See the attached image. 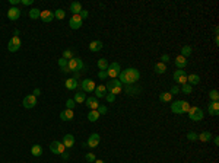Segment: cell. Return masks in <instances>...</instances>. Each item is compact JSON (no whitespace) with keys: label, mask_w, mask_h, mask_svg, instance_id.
Segmentation results:
<instances>
[{"label":"cell","mask_w":219,"mask_h":163,"mask_svg":"<svg viewBox=\"0 0 219 163\" xmlns=\"http://www.w3.org/2000/svg\"><path fill=\"white\" fill-rule=\"evenodd\" d=\"M97 111H98V112H99V115H104V114H107V112H108V108H107L105 105H99Z\"/></svg>","instance_id":"42"},{"label":"cell","mask_w":219,"mask_h":163,"mask_svg":"<svg viewBox=\"0 0 219 163\" xmlns=\"http://www.w3.org/2000/svg\"><path fill=\"white\" fill-rule=\"evenodd\" d=\"M183 93H185V95H189V93H191L193 92V86H190L189 83H185V84H183L181 86V89H180Z\"/></svg>","instance_id":"35"},{"label":"cell","mask_w":219,"mask_h":163,"mask_svg":"<svg viewBox=\"0 0 219 163\" xmlns=\"http://www.w3.org/2000/svg\"><path fill=\"white\" fill-rule=\"evenodd\" d=\"M19 16H21V10H19L18 8H10L8 10V18L10 19V21H18Z\"/></svg>","instance_id":"16"},{"label":"cell","mask_w":219,"mask_h":163,"mask_svg":"<svg viewBox=\"0 0 219 163\" xmlns=\"http://www.w3.org/2000/svg\"><path fill=\"white\" fill-rule=\"evenodd\" d=\"M40 18H41V21L44 22V23H50L53 19H54V12H51V10H41V15H40Z\"/></svg>","instance_id":"12"},{"label":"cell","mask_w":219,"mask_h":163,"mask_svg":"<svg viewBox=\"0 0 219 163\" xmlns=\"http://www.w3.org/2000/svg\"><path fill=\"white\" fill-rule=\"evenodd\" d=\"M80 88H82V90L83 92H93L95 90V88H97V84H95V82H93L92 79H85L82 80V83H80Z\"/></svg>","instance_id":"9"},{"label":"cell","mask_w":219,"mask_h":163,"mask_svg":"<svg viewBox=\"0 0 219 163\" xmlns=\"http://www.w3.org/2000/svg\"><path fill=\"white\" fill-rule=\"evenodd\" d=\"M13 37H19V31L18 29H15V35H13Z\"/></svg>","instance_id":"55"},{"label":"cell","mask_w":219,"mask_h":163,"mask_svg":"<svg viewBox=\"0 0 219 163\" xmlns=\"http://www.w3.org/2000/svg\"><path fill=\"white\" fill-rule=\"evenodd\" d=\"M189 118L191 121H202L203 117H205V114H203V109L199 108V106H190L189 109Z\"/></svg>","instance_id":"4"},{"label":"cell","mask_w":219,"mask_h":163,"mask_svg":"<svg viewBox=\"0 0 219 163\" xmlns=\"http://www.w3.org/2000/svg\"><path fill=\"white\" fill-rule=\"evenodd\" d=\"M59 66L61 67V69H64V67H67V60H64L63 57L59 60Z\"/></svg>","instance_id":"46"},{"label":"cell","mask_w":219,"mask_h":163,"mask_svg":"<svg viewBox=\"0 0 219 163\" xmlns=\"http://www.w3.org/2000/svg\"><path fill=\"white\" fill-rule=\"evenodd\" d=\"M50 151L51 153H54V155H61V153L66 151V147H64V144L61 141L54 140V141L50 143Z\"/></svg>","instance_id":"6"},{"label":"cell","mask_w":219,"mask_h":163,"mask_svg":"<svg viewBox=\"0 0 219 163\" xmlns=\"http://www.w3.org/2000/svg\"><path fill=\"white\" fill-rule=\"evenodd\" d=\"M70 12H72L73 15H79V13L82 12V4H80L79 2H73V3H70Z\"/></svg>","instance_id":"22"},{"label":"cell","mask_w":219,"mask_h":163,"mask_svg":"<svg viewBox=\"0 0 219 163\" xmlns=\"http://www.w3.org/2000/svg\"><path fill=\"white\" fill-rule=\"evenodd\" d=\"M124 90H126L127 95H136V93L139 92V89H137V88H131V84H127Z\"/></svg>","instance_id":"36"},{"label":"cell","mask_w":219,"mask_h":163,"mask_svg":"<svg viewBox=\"0 0 219 163\" xmlns=\"http://www.w3.org/2000/svg\"><path fill=\"white\" fill-rule=\"evenodd\" d=\"M102 42L101 41H92L91 44H89V50L92 51V53H98V51L102 50Z\"/></svg>","instance_id":"21"},{"label":"cell","mask_w":219,"mask_h":163,"mask_svg":"<svg viewBox=\"0 0 219 163\" xmlns=\"http://www.w3.org/2000/svg\"><path fill=\"white\" fill-rule=\"evenodd\" d=\"M175 66H177L180 70L185 69V67H187V59H185V57H183V55H178V57H175Z\"/></svg>","instance_id":"20"},{"label":"cell","mask_w":219,"mask_h":163,"mask_svg":"<svg viewBox=\"0 0 219 163\" xmlns=\"http://www.w3.org/2000/svg\"><path fill=\"white\" fill-rule=\"evenodd\" d=\"M101 117V115H99V112H98L97 109H93V111H91V112L88 114V120L91 122H95V121H98V118Z\"/></svg>","instance_id":"29"},{"label":"cell","mask_w":219,"mask_h":163,"mask_svg":"<svg viewBox=\"0 0 219 163\" xmlns=\"http://www.w3.org/2000/svg\"><path fill=\"white\" fill-rule=\"evenodd\" d=\"M99 140H101V137H99V134L93 133L89 135L88 141H86V144H88V147H91V149H93V147H97L98 144H99Z\"/></svg>","instance_id":"13"},{"label":"cell","mask_w":219,"mask_h":163,"mask_svg":"<svg viewBox=\"0 0 219 163\" xmlns=\"http://www.w3.org/2000/svg\"><path fill=\"white\" fill-rule=\"evenodd\" d=\"M159 100L161 102H171L173 100V95L169 92H162L159 95Z\"/></svg>","instance_id":"30"},{"label":"cell","mask_w":219,"mask_h":163,"mask_svg":"<svg viewBox=\"0 0 219 163\" xmlns=\"http://www.w3.org/2000/svg\"><path fill=\"white\" fill-rule=\"evenodd\" d=\"M63 59H64V60H67V61H69V60H72V59H73V51L66 50V51L63 53Z\"/></svg>","instance_id":"40"},{"label":"cell","mask_w":219,"mask_h":163,"mask_svg":"<svg viewBox=\"0 0 219 163\" xmlns=\"http://www.w3.org/2000/svg\"><path fill=\"white\" fill-rule=\"evenodd\" d=\"M213 143H215L216 146H218V144H219V137H215V138H213Z\"/></svg>","instance_id":"54"},{"label":"cell","mask_w":219,"mask_h":163,"mask_svg":"<svg viewBox=\"0 0 219 163\" xmlns=\"http://www.w3.org/2000/svg\"><path fill=\"white\" fill-rule=\"evenodd\" d=\"M85 104H86V106H88L91 111H93V109H98V106H99V102H98V98L95 96H91V98H86V100H85Z\"/></svg>","instance_id":"14"},{"label":"cell","mask_w":219,"mask_h":163,"mask_svg":"<svg viewBox=\"0 0 219 163\" xmlns=\"http://www.w3.org/2000/svg\"><path fill=\"white\" fill-rule=\"evenodd\" d=\"M98 69H99V70H107V69H108V61H107V59H99L98 60Z\"/></svg>","instance_id":"31"},{"label":"cell","mask_w":219,"mask_h":163,"mask_svg":"<svg viewBox=\"0 0 219 163\" xmlns=\"http://www.w3.org/2000/svg\"><path fill=\"white\" fill-rule=\"evenodd\" d=\"M139 79H140V73L135 67H129L126 70L120 71V74H118V80L124 84H135Z\"/></svg>","instance_id":"1"},{"label":"cell","mask_w":219,"mask_h":163,"mask_svg":"<svg viewBox=\"0 0 219 163\" xmlns=\"http://www.w3.org/2000/svg\"><path fill=\"white\" fill-rule=\"evenodd\" d=\"M79 15H80V18H82V21H83V19L88 18V10H83V9H82V12H80Z\"/></svg>","instance_id":"49"},{"label":"cell","mask_w":219,"mask_h":163,"mask_svg":"<svg viewBox=\"0 0 219 163\" xmlns=\"http://www.w3.org/2000/svg\"><path fill=\"white\" fill-rule=\"evenodd\" d=\"M31 155L35 156V157H40L42 155V147L40 144H34V146L31 147Z\"/></svg>","instance_id":"24"},{"label":"cell","mask_w":219,"mask_h":163,"mask_svg":"<svg viewBox=\"0 0 219 163\" xmlns=\"http://www.w3.org/2000/svg\"><path fill=\"white\" fill-rule=\"evenodd\" d=\"M93 92H95V98H104V96H107V88H105V84H99V86H97Z\"/></svg>","instance_id":"19"},{"label":"cell","mask_w":219,"mask_h":163,"mask_svg":"<svg viewBox=\"0 0 219 163\" xmlns=\"http://www.w3.org/2000/svg\"><path fill=\"white\" fill-rule=\"evenodd\" d=\"M77 86H79V83H77V80H76L75 77H70V79L66 80V88H67L69 90H75Z\"/></svg>","instance_id":"23"},{"label":"cell","mask_w":219,"mask_h":163,"mask_svg":"<svg viewBox=\"0 0 219 163\" xmlns=\"http://www.w3.org/2000/svg\"><path fill=\"white\" fill-rule=\"evenodd\" d=\"M178 92H180V88H178V86H175V84H174L173 88H171V90H169V93H171V95H177Z\"/></svg>","instance_id":"47"},{"label":"cell","mask_w":219,"mask_h":163,"mask_svg":"<svg viewBox=\"0 0 219 163\" xmlns=\"http://www.w3.org/2000/svg\"><path fill=\"white\" fill-rule=\"evenodd\" d=\"M35 105H37V96H34V95H28V96L24 98V108L31 109V108H34Z\"/></svg>","instance_id":"11"},{"label":"cell","mask_w":219,"mask_h":163,"mask_svg":"<svg viewBox=\"0 0 219 163\" xmlns=\"http://www.w3.org/2000/svg\"><path fill=\"white\" fill-rule=\"evenodd\" d=\"M61 143L64 144L66 149H70V147H73V144H75V137H73L72 134H66L63 137V141Z\"/></svg>","instance_id":"18"},{"label":"cell","mask_w":219,"mask_h":163,"mask_svg":"<svg viewBox=\"0 0 219 163\" xmlns=\"http://www.w3.org/2000/svg\"><path fill=\"white\" fill-rule=\"evenodd\" d=\"M187 82H189L190 86H194V84L200 83V77L197 74H189L187 76Z\"/></svg>","instance_id":"25"},{"label":"cell","mask_w":219,"mask_h":163,"mask_svg":"<svg viewBox=\"0 0 219 163\" xmlns=\"http://www.w3.org/2000/svg\"><path fill=\"white\" fill-rule=\"evenodd\" d=\"M85 159H86V162H89V163H93L95 162V155L93 153H86V156H85Z\"/></svg>","instance_id":"41"},{"label":"cell","mask_w":219,"mask_h":163,"mask_svg":"<svg viewBox=\"0 0 219 163\" xmlns=\"http://www.w3.org/2000/svg\"><path fill=\"white\" fill-rule=\"evenodd\" d=\"M40 15H41V10L37 9V8H34V9H31V10H29V18H31V19H38Z\"/></svg>","instance_id":"33"},{"label":"cell","mask_w":219,"mask_h":163,"mask_svg":"<svg viewBox=\"0 0 219 163\" xmlns=\"http://www.w3.org/2000/svg\"><path fill=\"white\" fill-rule=\"evenodd\" d=\"M82 18L80 15H73L70 18V21H69V26H70V29H79L80 26H82Z\"/></svg>","instance_id":"10"},{"label":"cell","mask_w":219,"mask_h":163,"mask_svg":"<svg viewBox=\"0 0 219 163\" xmlns=\"http://www.w3.org/2000/svg\"><path fill=\"white\" fill-rule=\"evenodd\" d=\"M98 77H99V79H105V77H108V76H107V70H99L98 71Z\"/></svg>","instance_id":"44"},{"label":"cell","mask_w":219,"mask_h":163,"mask_svg":"<svg viewBox=\"0 0 219 163\" xmlns=\"http://www.w3.org/2000/svg\"><path fill=\"white\" fill-rule=\"evenodd\" d=\"M61 157H63L64 160H66V159H69V153H67V151H64V153H61Z\"/></svg>","instance_id":"51"},{"label":"cell","mask_w":219,"mask_h":163,"mask_svg":"<svg viewBox=\"0 0 219 163\" xmlns=\"http://www.w3.org/2000/svg\"><path fill=\"white\" fill-rule=\"evenodd\" d=\"M73 100H75L76 104H82V102H85L86 100V95L85 93H82V90L77 93H75V98H73Z\"/></svg>","instance_id":"28"},{"label":"cell","mask_w":219,"mask_h":163,"mask_svg":"<svg viewBox=\"0 0 219 163\" xmlns=\"http://www.w3.org/2000/svg\"><path fill=\"white\" fill-rule=\"evenodd\" d=\"M9 2H10V4H18L21 0H9Z\"/></svg>","instance_id":"53"},{"label":"cell","mask_w":219,"mask_h":163,"mask_svg":"<svg viewBox=\"0 0 219 163\" xmlns=\"http://www.w3.org/2000/svg\"><path fill=\"white\" fill-rule=\"evenodd\" d=\"M64 16H66V12L63 9H57L54 12V18H57V19H64Z\"/></svg>","instance_id":"38"},{"label":"cell","mask_w":219,"mask_h":163,"mask_svg":"<svg viewBox=\"0 0 219 163\" xmlns=\"http://www.w3.org/2000/svg\"><path fill=\"white\" fill-rule=\"evenodd\" d=\"M105 88H107V90H108L110 93H113V95H118V93L123 90V83L118 79H111L108 83L105 84Z\"/></svg>","instance_id":"3"},{"label":"cell","mask_w":219,"mask_h":163,"mask_svg":"<svg viewBox=\"0 0 219 163\" xmlns=\"http://www.w3.org/2000/svg\"><path fill=\"white\" fill-rule=\"evenodd\" d=\"M207 111L212 117H218L219 115V102H211L207 105Z\"/></svg>","instance_id":"15"},{"label":"cell","mask_w":219,"mask_h":163,"mask_svg":"<svg viewBox=\"0 0 219 163\" xmlns=\"http://www.w3.org/2000/svg\"><path fill=\"white\" fill-rule=\"evenodd\" d=\"M105 99H107V102H114V99H115V95H113V93H107V96H105Z\"/></svg>","instance_id":"45"},{"label":"cell","mask_w":219,"mask_h":163,"mask_svg":"<svg viewBox=\"0 0 219 163\" xmlns=\"http://www.w3.org/2000/svg\"><path fill=\"white\" fill-rule=\"evenodd\" d=\"M184 76H187V74H185V71H184V70H177V71H174L173 77H174V80L177 82L178 79H181V77H184Z\"/></svg>","instance_id":"37"},{"label":"cell","mask_w":219,"mask_h":163,"mask_svg":"<svg viewBox=\"0 0 219 163\" xmlns=\"http://www.w3.org/2000/svg\"><path fill=\"white\" fill-rule=\"evenodd\" d=\"M67 69H69V71L77 73V71H80L82 69H85V64L80 59H72L67 61Z\"/></svg>","instance_id":"5"},{"label":"cell","mask_w":219,"mask_h":163,"mask_svg":"<svg viewBox=\"0 0 219 163\" xmlns=\"http://www.w3.org/2000/svg\"><path fill=\"white\" fill-rule=\"evenodd\" d=\"M73 117H75L73 109H64V111L60 112V118H61V121H72Z\"/></svg>","instance_id":"17"},{"label":"cell","mask_w":219,"mask_h":163,"mask_svg":"<svg viewBox=\"0 0 219 163\" xmlns=\"http://www.w3.org/2000/svg\"><path fill=\"white\" fill-rule=\"evenodd\" d=\"M190 109V104L185 102V100H175L171 105V111L174 114H178V115H183V114H187Z\"/></svg>","instance_id":"2"},{"label":"cell","mask_w":219,"mask_h":163,"mask_svg":"<svg viewBox=\"0 0 219 163\" xmlns=\"http://www.w3.org/2000/svg\"><path fill=\"white\" fill-rule=\"evenodd\" d=\"M120 71H121L120 64L118 63H111L108 66V69H107V76L111 77V79H117V76L120 74Z\"/></svg>","instance_id":"8"},{"label":"cell","mask_w":219,"mask_h":163,"mask_svg":"<svg viewBox=\"0 0 219 163\" xmlns=\"http://www.w3.org/2000/svg\"><path fill=\"white\" fill-rule=\"evenodd\" d=\"M34 93H35V95H34V96H38V95H40V93H41V90H40V89H35V90H34Z\"/></svg>","instance_id":"52"},{"label":"cell","mask_w":219,"mask_h":163,"mask_svg":"<svg viewBox=\"0 0 219 163\" xmlns=\"http://www.w3.org/2000/svg\"><path fill=\"white\" fill-rule=\"evenodd\" d=\"M187 140H190V141H197L199 135L196 133H193V131H189V133H187Z\"/></svg>","instance_id":"39"},{"label":"cell","mask_w":219,"mask_h":163,"mask_svg":"<svg viewBox=\"0 0 219 163\" xmlns=\"http://www.w3.org/2000/svg\"><path fill=\"white\" fill-rule=\"evenodd\" d=\"M211 138H212V134L209 133V131H203V133L199 134V140L203 143H206V141H211Z\"/></svg>","instance_id":"27"},{"label":"cell","mask_w":219,"mask_h":163,"mask_svg":"<svg viewBox=\"0 0 219 163\" xmlns=\"http://www.w3.org/2000/svg\"><path fill=\"white\" fill-rule=\"evenodd\" d=\"M209 98H211L212 102H218V100H219V92L216 90V89L211 90V92H209Z\"/></svg>","instance_id":"34"},{"label":"cell","mask_w":219,"mask_h":163,"mask_svg":"<svg viewBox=\"0 0 219 163\" xmlns=\"http://www.w3.org/2000/svg\"><path fill=\"white\" fill-rule=\"evenodd\" d=\"M190 54H191V47H190V45H184L181 48V54H180V55H183V57H185V59H189Z\"/></svg>","instance_id":"32"},{"label":"cell","mask_w":219,"mask_h":163,"mask_svg":"<svg viewBox=\"0 0 219 163\" xmlns=\"http://www.w3.org/2000/svg\"><path fill=\"white\" fill-rule=\"evenodd\" d=\"M93 163H105V162H104V160H95Z\"/></svg>","instance_id":"56"},{"label":"cell","mask_w":219,"mask_h":163,"mask_svg":"<svg viewBox=\"0 0 219 163\" xmlns=\"http://www.w3.org/2000/svg\"><path fill=\"white\" fill-rule=\"evenodd\" d=\"M168 61H169V55L168 54H164V55H162V57H161V63H168Z\"/></svg>","instance_id":"48"},{"label":"cell","mask_w":219,"mask_h":163,"mask_svg":"<svg viewBox=\"0 0 219 163\" xmlns=\"http://www.w3.org/2000/svg\"><path fill=\"white\" fill-rule=\"evenodd\" d=\"M22 4L24 6H29V4H32V0H21Z\"/></svg>","instance_id":"50"},{"label":"cell","mask_w":219,"mask_h":163,"mask_svg":"<svg viewBox=\"0 0 219 163\" xmlns=\"http://www.w3.org/2000/svg\"><path fill=\"white\" fill-rule=\"evenodd\" d=\"M22 45V41L19 37H12L10 39H9V44H8V50L10 51V53H16L19 48H21Z\"/></svg>","instance_id":"7"},{"label":"cell","mask_w":219,"mask_h":163,"mask_svg":"<svg viewBox=\"0 0 219 163\" xmlns=\"http://www.w3.org/2000/svg\"><path fill=\"white\" fill-rule=\"evenodd\" d=\"M75 106H76V102L73 99H67V100H66V108H67V109H73Z\"/></svg>","instance_id":"43"},{"label":"cell","mask_w":219,"mask_h":163,"mask_svg":"<svg viewBox=\"0 0 219 163\" xmlns=\"http://www.w3.org/2000/svg\"><path fill=\"white\" fill-rule=\"evenodd\" d=\"M153 70H155L156 74H164L165 71H167V66L164 63H156L155 67H153Z\"/></svg>","instance_id":"26"}]
</instances>
